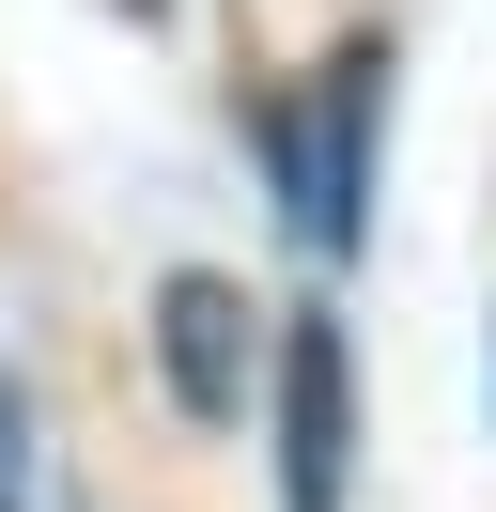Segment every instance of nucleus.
<instances>
[{"label":"nucleus","instance_id":"f03ea898","mask_svg":"<svg viewBox=\"0 0 496 512\" xmlns=\"http://www.w3.org/2000/svg\"><path fill=\"white\" fill-rule=\"evenodd\" d=\"M279 497L341 512V326L326 311H295V342H279Z\"/></svg>","mask_w":496,"mask_h":512},{"label":"nucleus","instance_id":"7ed1b4c3","mask_svg":"<svg viewBox=\"0 0 496 512\" xmlns=\"http://www.w3.org/2000/svg\"><path fill=\"white\" fill-rule=\"evenodd\" d=\"M155 326H171V404L186 419H233L248 404V311H233V280H171Z\"/></svg>","mask_w":496,"mask_h":512},{"label":"nucleus","instance_id":"f257e3e1","mask_svg":"<svg viewBox=\"0 0 496 512\" xmlns=\"http://www.w3.org/2000/svg\"><path fill=\"white\" fill-rule=\"evenodd\" d=\"M372 94H388V63H372V47H341V63L310 78V109H264V156H279V187H295V233H310V249H357Z\"/></svg>","mask_w":496,"mask_h":512}]
</instances>
